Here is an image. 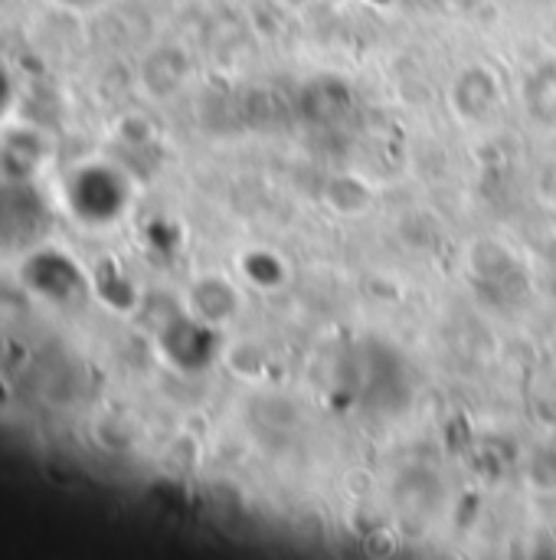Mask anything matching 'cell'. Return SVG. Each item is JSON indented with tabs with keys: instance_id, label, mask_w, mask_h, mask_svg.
Segmentation results:
<instances>
[]
</instances>
